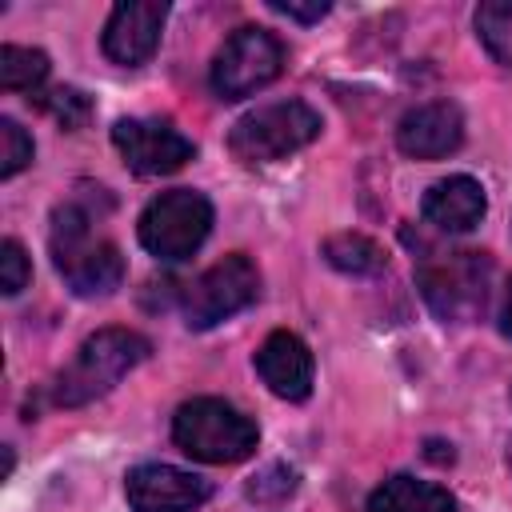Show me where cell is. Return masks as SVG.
I'll use <instances>...</instances> for the list:
<instances>
[{
  "label": "cell",
  "instance_id": "6da1fadb",
  "mask_svg": "<svg viewBox=\"0 0 512 512\" xmlns=\"http://www.w3.org/2000/svg\"><path fill=\"white\" fill-rule=\"evenodd\" d=\"M48 248L56 272L76 296H108L124 280V256L108 236L96 232V216L84 200L56 204Z\"/></svg>",
  "mask_w": 512,
  "mask_h": 512
},
{
  "label": "cell",
  "instance_id": "7a4b0ae2",
  "mask_svg": "<svg viewBox=\"0 0 512 512\" xmlns=\"http://www.w3.org/2000/svg\"><path fill=\"white\" fill-rule=\"evenodd\" d=\"M152 352V344L132 332V328H100L96 336H88L76 356L52 376L48 384V404L56 408H80L92 404L96 396L112 392L120 384V376H128L144 356Z\"/></svg>",
  "mask_w": 512,
  "mask_h": 512
},
{
  "label": "cell",
  "instance_id": "3957f363",
  "mask_svg": "<svg viewBox=\"0 0 512 512\" xmlns=\"http://www.w3.org/2000/svg\"><path fill=\"white\" fill-rule=\"evenodd\" d=\"M172 440L180 452H188L200 464H240L256 452L260 428L236 404L220 396H196L176 408Z\"/></svg>",
  "mask_w": 512,
  "mask_h": 512
},
{
  "label": "cell",
  "instance_id": "277c9868",
  "mask_svg": "<svg viewBox=\"0 0 512 512\" xmlns=\"http://www.w3.org/2000/svg\"><path fill=\"white\" fill-rule=\"evenodd\" d=\"M488 284H492V260L488 252L476 248L432 252L416 268V288L444 324L476 320L488 304Z\"/></svg>",
  "mask_w": 512,
  "mask_h": 512
},
{
  "label": "cell",
  "instance_id": "5b68a950",
  "mask_svg": "<svg viewBox=\"0 0 512 512\" xmlns=\"http://www.w3.org/2000/svg\"><path fill=\"white\" fill-rule=\"evenodd\" d=\"M316 136H320V112L316 108H308L304 100H276V104L244 112L232 124L228 152L240 164L260 168V164H276V160L308 148Z\"/></svg>",
  "mask_w": 512,
  "mask_h": 512
},
{
  "label": "cell",
  "instance_id": "8992f818",
  "mask_svg": "<svg viewBox=\"0 0 512 512\" xmlns=\"http://www.w3.org/2000/svg\"><path fill=\"white\" fill-rule=\"evenodd\" d=\"M212 232V204L204 192L172 188L148 200L140 212L136 236L160 260H188Z\"/></svg>",
  "mask_w": 512,
  "mask_h": 512
},
{
  "label": "cell",
  "instance_id": "52a82bcc",
  "mask_svg": "<svg viewBox=\"0 0 512 512\" xmlns=\"http://www.w3.org/2000/svg\"><path fill=\"white\" fill-rule=\"evenodd\" d=\"M284 72V44L268 28H236L212 60V88L220 100H244Z\"/></svg>",
  "mask_w": 512,
  "mask_h": 512
},
{
  "label": "cell",
  "instance_id": "ba28073f",
  "mask_svg": "<svg viewBox=\"0 0 512 512\" xmlns=\"http://www.w3.org/2000/svg\"><path fill=\"white\" fill-rule=\"evenodd\" d=\"M260 296V272L244 252H232L204 268L184 292V324L188 328H216L220 320L244 312Z\"/></svg>",
  "mask_w": 512,
  "mask_h": 512
},
{
  "label": "cell",
  "instance_id": "9c48e42d",
  "mask_svg": "<svg viewBox=\"0 0 512 512\" xmlns=\"http://www.w3.org/2000/svg\"><path fill=\"white\" fill-rule=\"evenodd\" d=\"M112 144L136 176H168L196 156V144L168 120H140V116L116 120Z\"/></svg>",
  "mask_w": 512,
  "mask_h": 512
},
{
  "label": "cell",
  "instance_id": "30bf717a",
  "mask_svg": "<svg viewBox=\"0 0 512 512\" xmlns=\"http://www.w3.org/2000/svg\"><path fill=\"white\" fill-rule=\"evenodd\" d=\"M124 492L132 512H196L212 496V484L172 464H136L124 480Z\"/></svg>",
  "mask_w": 512,
  "mask_h": 512
},
{
  "label": "cell",
  "instance_id": "8fae6325",
  "mask_svg": "<svg viewBox=\"0 0 512 512\" xmlns=\"http://www.w3.org/2000/svg\"><path fill=\"white\" fill-rule=\"evenodd\" d=\"M164 20H168L164 0H124V4H116L108 24H104V36H100L104 56L112 64H124V68L144 64L160 44Z\"/></svg>",
  "mask_w": 512,
  "mask_h": 512
},
{
  "label": "cell",
  "instance_id": "7c38bea8",
  "mask_svg": "<svg viewBox=\"0 0 512 512\" xmlns=\"http://www.w3.org/2000/svg\"><path fill=\"white\" fill-rule=\"evenodd\" d=\"M464 144V116L452 100L416 104L396 124V148L412 160H440Z\"/></svg>",
  "mask_w": 512,
  "mask_h": 512
},
{
  "label": "cell",
  "instance_id": "4fadbf2b",
  "mask_svg": "<svg viewBox=\"0 0 512 512\" xmlns=\"http://www.w3.org/2000/svg\"><path fill=\"white\" fill-rule=\"evenodd\" d=\"M256 372L268 384V392H276L280 400H308L316 364L308 344L296 332L280 328V332H268V340L256 348Z\"/></svg>",
  "mask_w": 512,
  "mask_h": 512
},
{
  "label": "cell",
  "instance_id": "5bb4252c",
  "mask_svg": "<svg viewBox=\"0 0 512 512\" xmlns=\"http://www.w3.org/2000/svg\"><path fill=\"white\" fill-rule=\"evenodd\" d=\"M488 212V196L476 176H444L424 192V220L440 232H472Z\"/></svg>",
  "mask_w": 512,
  "mask_h": 512
},
{
  "label": "cell",
  "instance_id": "9a60e30c",
  "mask_svg": "<svg viewBox=\"0 0 512 512\" xmlns=\"http://www.w3.org/2000/svg\"><path fill=\"white\" fill-rule=\"evenodd\" d=\"M368 512H456V496L432 480H416L400 472V476H388L368 496Z\"/></svg>",
  "mask_w": 512,
  "mask_h": 512
},
{
  "label": "cell",
  "instance_id": "2e32d148",
  "mask_svg": "<svg viewBox=\"0 0 512 512\" xmlns=\"http://www.w3.org/2000/svg\"><path fill=\"white\" fill-rule=\"evenodd\" d=\"M320 252H324V260L332 268H340L348 276H376L388 264L384 248L372 236H364V232H336V236H328L320 244Z\"/></svg>",
  "mask_w": 512,
  "mask_h": 512
},
{
  "label": "cell",
  "instance_id": "e0dca14e",
  "mask_svg": "<svg viewBox=\"0 0 512 512\" xmlns=\"http://www.w3.org/2000/svg\"><path fill=\"white\" fill-rule=\"evenodd\" d=\"M48 52L24 48V44H4L0 48V88L4 92H36L48 80Z\"/></svg>",
  "mask_w": 512,
  "mask_h": 512
},
{
  "label": "cell",
  "instance_id": "ac0fdd59",
  "mask_svg": "<svg viewBox=\"0 0 512 512\" xmlns=\"http://www.w3.org/2000/svg\"><path fill=\"white\" fill-rule=\"evenodd\" d=\"M476 36L496 64L512 68V0H484L476 8Z\"/></svg>",
  "mask_w": 512,
  "mask_h": 512
},
{
  "label": "cell",
  "instance_id": "d6986e66",
  "mask_svg": "<svg viewBox=\"0 0 512 512\" xmlns=\"http://www.w3.org/2000/svg\"><path fill=\"white\" fill-rule=\"evenodd\" d=\"M32 136L12 120L4 116L0 120V180H12L16 172H24L32 164Z\"/></svg>",
  "mask_w": 512,
  "mask_h": 512
},
{
  "label": "cell",
  "instance_id": "ffe728a7",
  "mask_svg": "<svg viewBox=\"0 0 512 512\" xmlns=\"http://www.w3.org/2000/svg\"><path fill=\"white\" fill-rule=\"evenodd\" d=\"M40 108H44L52 120H60L64 128H80V124L92 116V100H88L80 88H52V92H44V96H40Z\"/></svg>",
  "mask_w": 512,
  "mask_h": 512
},
{
  "label": "cell",
  "instance_id": "44dd1931",
  "mask_svg": "<svg viewBox=\"0 0 512 512\" xmlns=\"http://www.w3.org/2000/svg\"><path fill=\"white\" fill-rule=\"evenodd\" d=\"M28 280H32V264L24 256V244L8 236L0 244V288H4V296H16Z\"/></svg>",
  "mask_w": 512,
  "mask_h": 512
},
{
  "label": "cell",
  "instance_id": "7402d4cb",
  "mask_svg": "<svg viewBox=\"0 0 512 512\" xmlns=\"http://www.w3.org/2000/svg\"><path fill=\"white\" fill-rule=\"evenodd\" d=\"M296 492V472L284 468V464H268L260 476H252L248 484V496L252 500H284Z\"/></svg>",
  "mask_w": 512,
  "mask_h": 512
},
{
  "label": "cell",
  "instance_id": "603a6c76",
  "mask_svg": "<svg viewBox=\"0 0 512 512\" xmlns=\"http://www.w3.org/2000/svg\"><path fill=\"white\" fill-rule=\"evenodd\" d=\"M272 4V12H280V16H292V20H300V24H312V20H320V16H328V0H312V4H300V0H268Z\"/></svg>",
  "mask_w": 512,
  "mask_h": 512
},
{
  "label": "cell",
  "instance_id": "cb8c5ba5",
  "mask_svg": "<svg viewBox=\"0 0 512 512\" xmlns=\"http://www.w3.org/2000/svg\"><path fill=\"white\" fill-rule=\"evenodd\" d=\"M500 332L512 340V280L504 288V304H500Z\"/></svg>",
  "mask_w": 512,
  "mask_h": 512
},
{
  "label": "cell",
  "instance_id": "d4e9b609",
  "mask_svg": "<svg viewBox=\"0 0 512 512\" xmlns=\"http://www.w3.org/2000/svg\"><path fill=\"white\" fill-rule=\"evenodd\" d=\"M508 468H512V444H508Z\"/></svg>",
  "mask_w": 512,
  "mask_h": 512
}]
</instances>
